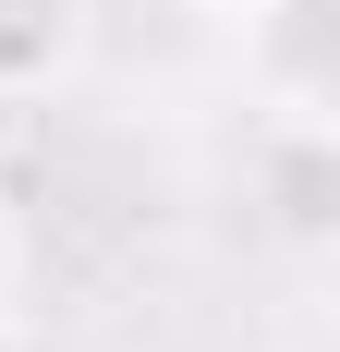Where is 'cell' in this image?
<instances>
[{
  "label": "cell",
  "mask_w": 340,
  "mask_h": 352,
  "mask_svg": "<svg viewBox=\"0 0 340 352\" xmlns=\"http://www.w3.org/2000/svg\"><path fill=\"white\" fill-rule=\"evenodd\" d=\"M98 36V0H0V98H36L61 85Z\"/></svg>",
  "instance_id": "cell-1"
},
{
  "label": "cell",
  "mask_w": 340,
  "mask_h": 352,
  "mask_svg": "<svg viewBox=\"0 0 340 352\" xmlns=\"http://www.w3.org/2000/svg\"><path fill=\"white\" fill-rule=\"evenodd\" d=\"M268 207H279L292 243H328V219H340V146L316 134V122L268 134Z\"/></svg>",
  "instance_id": "cell-2"
},
{
  "label": "cell",
  "mask_w": 340,
  "mask_h": 352,
  "mask_svg": "<svg viewBox=\"0 0 340 352\" xmlns=\"http://www.w3.org/2000/svg\"><path fill=\"white\" fill-rule=\"evenodd\" d=\"M12 267H25V231H12V207H0V292H12Z\"/></svg>",
  "instance_id": "cell-3"
},
{
  "label": "cell",
  "mask_w": 340,
  "mask_h": 352,
  "mask_svg": "<svg viewBox=\"0 0 340 352\" xmlns=\"http://www.w3.org/2000/svg\"><path fill=\"white\" fill-rule=\"evenodd\" d=\"M0 352H25V328H12V316H0Z\"/></svg>",
  "instance_id": "cell-4"
}]
</instances>
